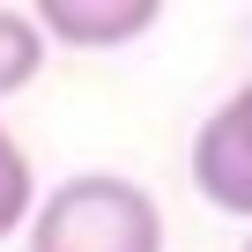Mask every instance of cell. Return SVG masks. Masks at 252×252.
<instances>
[{"label": "cell", "mask_w": 252, "mask_h": 252, "mask_svg": "<svg viewBox=\"0 0 252 252\" xmlns=\"http://www.w3.org/2000/svg\"><path fill=\"white\" fill-rule=\"evenodd\" d=\"M30 215H37V171H30L23 141L0 126V245L15 230H30Z\"/></svg>", "instance_id": "5b68a950"}, {"label": "cell", "mask_w": 252, "mask_h": 252, "mask_svg": "<svg viewBox=\"0 0 252 252\" xmlns=\"http://www.w3.org/2000/svg\"><path fill=\"white\" fill-rule=\"evenodd\" d=\"M245 252H252V237H245Z\"/></svg>", "instance_id": "8992f818"}, {"label": "cell", "mask_w": 252, "mask_h": 252, "mask_svg": "<svg viewBox=\"0 0 252 252\" xmlns=\"http://www.w3.org/2000/svg\"><path fill=\"white\" fill-rule=\"evenodd\" d=\"M30 252H163V208L141 178L82 171L37 193Z\"/></svg>", "instance_id": "6da1fadb"}, {"label": "cell", "mask_w": 252, "mask_h": 252, "mask_svg": "<svg viewBox=\"0 0 252 252\" xmlns=\"http://www.w3.org/2000/svg\"><path fill=\"white\" fill-rule=\"evenodd\" d=\"M45 30H37V15L30 8H0V96H15V89H30L37 82V67H45Z\"/></svg>", "instance_id": "277c9868"}, {"label": "cell", "mask_w": 252, "mask_h": 252, "mask_svg": "<svg viewBox=\"0 0 252 252\" xmlns=\"http://www.w3.org/2000/svg\"><path fill=\"white\" fill-rule=\"evenodd\" d=\"M193 186L215 215L252 222V74L230 89V104H215L193 134Z\"/></svg>", "instance_id": "7a4b0ae2"}, {"label": "cell", "mask_w": 252, "mask_h": 252, "mask_svg": "<svg viewBox=\"0 0 252 252\" xmlns=\"http://www.w3.org/2000/svg\"><path fill=\"white\" fill-rule=\"evenodd\" d=\"M156 15H163L156 0H45L37 30L67 52H119L141 30H156Z\"/></svg>", "instance_id": "3957f363"}]
</instances>
